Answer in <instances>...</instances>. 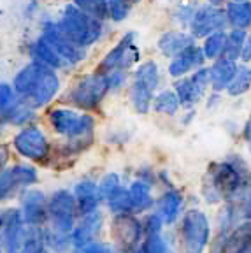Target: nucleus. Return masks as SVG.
Returning a JSON list of instances; mask_svg holds the SVG:
<instances>
[{
  "mask_svg": "<svg viewBox=\"0 0 251 253\" xmlns=\"http://www.w3.org/2000/svg\"><path fill=\"white\" fill-rule=\"evenodd\" d=\"M60 88H62V79H60L58 71L44 65L37 81L32 86V90L28 91V95L25 99H21V102L30 106L32 109L41 111L49 106L58 97Z\"/></svg>",
  "mask_w": 251,
  "mask_h": 253,
  "instance_id": "nucleus-12",
  "label": "nucleus"
},
{
  "mask_svg": "<svg viewBox=\"0 0 251 253\" xmlns=\"http://www.w3.org/2000/svg\"><path fill=\"white\" fill-rule=\"evenodd\" d=\"M141 225L142 234L149 236V234H160L162 229H164V221H162V218L157 213H149L141 220Z\"/></svg>",
  "mask_w": 251,
  "mask_h": 253,
  "instance_id": "nucleus-39",
  "label": "nucleus"
},
{
  "mask_svg": "<svg viewBox=\"0 0 251 253\" xmlns=\"http://www.w3.org/2000/svg\"><path fill=\"white\" fill-rule=\"evenodd\" d=\"M204 53H202V47H199L197 44H190L188 47H185L181 53L172 56L169 63V74L172 78H183V76L192 74L193 71L200 69L204 65Z\"/></svg>",
  "mask_w": 251,
  "mask_h": 253,
  "instance_id": "nucleus-17",
  "label": "nucleus"
},
{
  "mask_svg": "<svg viewBox=\"0 0 251 253\" xmlns=\"http://www.w3.org/2000/svg\"><path fill=\"white\" fill-rule=\"evenodd\" d=\"M223 253H251V220L241 221L230 230Z\"/></svg>",
  "mask_w": 251,
  "mask_h": 253,
  "instance_id": "nucleus-23",
  "label": "nucleus"
},
{
  "mask_svg": "<svg viewBox=\"0 0 251 253\" xmlns=\"http://www.w3.org/2000/svg\"><path fill=\"white\" fill-rule=\"evenodd\" d=\"M241 60L246 63L251 62V36H248L246 41H244L243 51H241Z\"/></svg>",
  "mask_w": 251,
  "mask_h": 253,
  "instance_id": "nucleus-40",
  "label": "nucleus"
},
{
  "mask_svg": "<svg viewBox=\"0 0 251 253\" xmlns=\"http://www.w3.org/2000/svg\"><path fill=\"white\" fill-rule=\"evenodd\" d=\"M20 102L18 95L14 93L11 83H0V125H2V120L14 109L16 104Z\"/></svg>",
  "mask_w": 251,
  "mask_h": 253,
  "instance_id": "nucleus-36",
  "label": "nucleus"
},
{
  "mask_svg": "<svg viewBox=\"0 0 251 253\" xmlns=\"http://www.w3.org/2000/svg\"><path fill=\"white\" fill-rule=\"evenodd\" d=\"M132 81H137V83L144 84L149 90L157 91L158 84H160V72H158V65L151 60L148 62H142L137 65L135 72H133Z\"/></svg>",
  "mask_w": 251,
  "mask_h": 253,
  "instance_id": "nucleus-30",
  "label": "nucleus"
},
{
  "mask_svg": "<svg viewBox=\"0 0 251 253\" xmlns=\"http://www.w3.org/2000/svg\"><path fill=\"white\" fill-rule=\"evenodd\" d=\"M190 44H193V37L190 34H186L183 30H170L160 36V39H158V49L162 51V55L172 58L174 55L181 53Z\"/></svg>",
  "mask_w": 251,
  "mask_h": 253,
  "instance_id": "nucleus-24",
  "label": "nucleus"
},
{
  "mask_svg": "<svg viewBox=\"0 0 251 253\" xmlns=\"http://www.w3.org/2000/svg\"><path fill=\"white\" fill-rule=\"evenodd\" d=\"M39 183V170L30 162L7 164L0 170V206L18 197L21 190Z\"/></svg>",
  "mask_w": 251,
  "mask_h": 253,
  "instance_id": "nucleus-7",
  "label": "nucleus"
},
{
  "mask_svg": "<svg viewBox=\"0 0 251 253\" xmlns=\"http://www.w3.org/2000/svg\"><path fill=\"white\" fill-rule=\"evenodd\" d=\"M251 186V169L243 157L228 155L212 162L202 178V195L209 204L227 202Z\"/></svg>",
  "mask_w": 251,
  "mask_h": 253,
  "instance_id": "nucleus-1",
  "label": "nucleus"
},
{
  "mask_svg": "<svg viewBox=\"0 0 251 253\" xmlns=\"http://www.w3.org/2000/svg\"><path fill=\"white\" fill-rule=\"evenodd\" d=\"M20 211L27 227H44L47 221V195L42 190L34 186H27L18 194Z\"/></svg>",
  "mask_w": 251,
  "mask_h": 253,
  "instance_id": "nucleus-13",
  "label": "nucleus"
},
{
  "mask_svg": "<svg viewBox=\"0 0 251 253\" xmlns=\"http://www.w3.org/2000/svg\"><path fill=\"white\" fill-rule=\"evenodd\" d=\"M72 195L76 199V208H78L79 216L98 210L100 204H102L97 190V181H93L90 178H84L76 183L74 188H72Z\"/></svg>",
  "mask_w": 251,
  "mask_h": 253,
  "instance_id": "nucleus-19",
  "label": "nucleus"
},
{
  "mask_svg": "<svg viewBox=\"0 0 251 253\" xmlns=\"http://www.w3.org/2000/svg\"><path fill=\"white\" fill-rule=\"evenodd\" d=\"M41 37H42L71 67H76V65H79L81 62L86 60L88 47H83V46H79L78 42H74V41L58 27L56 21H53V20L44 21Z\"/></svg>",
  "mask_w": 251,
  "mask_h": 253,
  "instance_id": "nucleus-10",
  "label": "nucleus"
},
{
  "mask_svg": "<svg viewBox=\"0 0 251 253\" xmlns=\"http://www.w3.org/2000/svg\"><path fill=\"white\" fill-rule=\"evenodd\" d=\"M236 69H237V63L232 62V60L223 58V56L212 60V65L208 69L211 90L216 91V93L227 90L228 83H230L234 74H236Z\"/></svg>",
  "mask_w": 251,
  "mask_h": 253,
  "instance_id": "nucleus-21",
  "label": "nucleus"
},
{
  "mask_svg": "<svg viewBox=\"0 0 251 253\" xmlns=\"http://www.w3.org/2000/svg\"><path fill=\"white\" fill-rule=\"evenodd\" d=\"M155 213L162 218L164 225H172L183 214L185 210V197L181 194L179 190L176 188H169L167 192L160 195L158 199H155Z\"/></svg>",
  "mask_w": 251,
  "mask_h": 253,
  "instance_id": "nucleus-18",
  "label": "nucleus"
},
{
  "mask_svg": "<svg viewBox=\"0 0 251 253\" xmlns=\"http://www.w3.org/2000/svg\"><path fill=\"white\" fill-rule=\"evenodd\" d=\"M9 158H11V153H9V148L5 144H0V170L4 169L9 164Z\"/></svg>",
  "mask_w": 251,
  "mask_h": 253,
  "instance_id": "nucleus-41",
  "label": "nucleus"
},
{
  "mask_svg": "<svg viewBox=\"0 0 251 253\" xmlns=\"http://www.w3.org/2000/svg\"><path fill=\"white\" fill-rule=\"evenodd\" d=\"M135 34L128 32L116 42L113 49L106 53L100 62L97 63L95 72L97 74H111L114 71H130L135 63L141 60V49L135 42Z\"/></svg>",
  "mask_w": 251,
  "mask_h": 253,
  "instance_id": "nucleus-8",
  "label": "nucleus"
},
{
  "mask_svg": "<svg viewBox=\"0 0 251 253\" xmlns=\"http://www.w3.org/2000/svg\"><path fill=\"white\" fill-rule=\"evenodd\" d=\"M11 146L25 162L34 166H49L53 153V144L46 130L37 123L21 126L11 139Z\"/></svg>",
  "mask_w": 251,
  "mask_h": 253,
  "instance_id": "nucleus-3",
  "label": "nucleus"
},
{
  "mask_svg": "<svg viewBox=\"0 0 251 253\" xmlns=\"http://www.w3.org/2000/svg\"><path fill=\"white\" fill-rule=\"evenodd\" d=\"M211 241V223L204 211L190 210L181 214L179 245L183 253H204Z\"/></svg>",
  "mask_w": 251,
  "mask_h": 253,
  "instance_id": "nucleus-5",
  "label": "nucleus"
},
{
  "mask_svg": "<svg viewBox=\"0 0 251 253\" xmlns=\"http://www.w3.org/2000/svg\"><path fill=\"white\" fill-rule=\"evenodd\" d=\"M78 218L79 214L76 208V199L71 190L60 188L55 190L51 195H47V229L71 236Z\"/></svg>",
  "mask_w": 251,
  "mask_h": 253,
  "instance_id": "nucleus-6",
  "label": "nucleus"
},
{
  "mask_svg": "<svg viewBox=\"0 0 251 253\" xmlns=\"http://www.w3.org/2000/svg\"><path fill=\"white\" fill-rule=\"evenodd\" d=\"M72 253H116V250L113 248L111 243H106L102 239H97V241L86 243L83 246H76L71 248Z\"/></svg>",
  "mask_w": 251,
  "mask_h": 253,
  "instance_id": "nucleus-38",
  "label": "nucleus"
},
{
  "mask_svg": "<svg viewBox=\"0 0 251 253\" xmlns=\"http://www.w3.org/2000/svg\"><path fill=\"white\" fill-rule=\"evenodd\" d=\"M28 56H30L32 62H37L41 65L55 69V71H65V69L71 67L41 36L34 42L28 44Z\"/></svg>",
  "mask_w": 251,
  "mask_h": 253,
  "instance_id": "nucleus-20",
  "label": "nucleus"
},
{
  "mask_svg": "<svg viewBox=\"0 0 251 253\" xmlns=\"http://www.w3.org/2000/svg\"><path fill=\"white\" fill-rule=\"evenodd\" d=\"M122 186V179H120V174L116 172H106L102 178L97 181V190L98 195H100V201L106 202L111 195L116 192V190Z\"/></svg>",
  "mask_w": 251,
  "mask_h": 253,
  "instance_id": "nucleus-37",
  "label": "nucleus"
},
{
  "mask_svg": "<svg viewBox=\"0 0 251 253\" xmlns=\"http://www.w3.org/2000/svg\"><path fill=\"white\" fill-rule=\"evenodd\" d=\"M56 23L74 42L83 47L93 46L104 34V21L83 12L72 2L63 7L62 16Z\"/></svg>",
  "mask_w": 251,
  "mask_h": 253,
  "instance_id": "nucleus-4",
  "label": "nucleus"
},
{
  "mask_svg": "<svg viewBox=\"0 0 251 253\" xmlns=\"http://www.w3.org/2000/svg\"><path fill=\"white\" fill-rule=\"evenodd\" d=\"M244 141H246V146L251 153V116H250V120H248L246 126H244Z\"/></svg>",
  "mask_w": 251,
  "mask_h": 253,
  "instance_id": "nucleus-42",
  "label": "nucleus"
},
{
  "mask_svg": "<svg viewBox=\"0 0 251 253\" xmlns=\"http://www.w3.org/2000/svg\"><path fill=\"white\" fill-rule=\"evenodd\" d=\"M111 239H113V248L116 253H132L141 246L142 225L137 214L133 213H123V214H113L111 220Z\"/></svg>",
  "mask_w": 251,
  "mask_h": 253,
  "instance_id": "nucleus-9",
  "label": "nucleus"
},
{
  "mask_svg": "<svg viewBox=\"0 0 251 253\" xmlns=\"http://www.w3.org/2000/svg\"><path fill=\"white\" fill-rule=\"evenodd\" d=\"M0 253H4V248H2V243H0Z\"/></svg>",
  "mask_w": 251,
  "mask_h": 253,
  "instance_id": "nucleus-44",
  "label": "nucleus"
},
{
  "mask_svg": "<svg viewBox=\"0 0 251 253\" xmlns=\"http://www.w3.org/2000/svg\"><path fill=\"white\" fill-rule=\"evenodd\" d=\"M225 39H227V34L225 30H218V32H212L206 37V42L202 46V53L208 60H216L220 58L221 53H223V47H225Z\"/></svg>",
  "mask_w": 251,
  "mask_h": 253,
  "instance_id": "nucleus-35",
  "label": "nucleus"
},
{
  "mask_svg": "<svg viewBox=\"0 0 251 253\" xmlns=\"http://www.w3.org/2000/svg\"><path fill=\"white\" fill-rule=\"evenodd\" d=\"M20 253H49L44 236V227H27Z\"/></svg>",
  "mask_w": 251,
  "mask_h": 253,
  "instance_id": "nucleus-29",
  "label": "nucleus"
},
{
  "mask_svg": "<svg viewBox=\"0 0 251 253\" xmlns=\"http://www.w3.org/2000/svg\"><path fill=\"white\" fill-rule=\"evenodd\" d=\"M36 120H37V111L32 109L30 106H27V104L20 100V102L14 106V109L2 120V125L21 128V126H27V125H30V123H36Z\"/></svg>",
  "mask_w": 251,
  "mask_h": 253,
  "instance_id": "nucleus-27",
  "label": "nucleus"
},
{
  "mask_svg": "<svg viewBox=\"0 0 251 253\" xmlns=\"http://www.w3.org/2000/svg\"><path fill=\"white\" fill-rule=\"evenodd\" d=\"M72 4L83 12L93 16L97 20L106 21L109 18V4L107 0H72Z\"/></svg>",
  "mask_w": 251,
  "mask_h": 253,
  "instance_id": "nucleus-34",
  "label": "nucleus"
},
{
  "mask_svg": "<svg viewBox=\"0 0 251 253\" xmlns=\"http://www.w3.org/2000/svg\"><path fill=\"white\" fill-rule=\"evenodd\" d=\"M104 223H106V218H104V213L100 208L91 211V213L81 214L71 232V248L100 239Z\"/></svg>",
  "mask_w": 251,
  "mask_h": 253,
  "instance_id": "nucleus-16",
  "label": "nucleus"
},
{
  "mask_svg": "<svg viewBox=\"0 0 251 253\" xmlns=\"http://www.w3.org/2000/svg\"><path fill=\"white\" fill-rule=\"evenodd\" d=\"M209 4H212V5H216V4H221V2H223V0H208Z\"/></svg>",
  "mask_w": 251,
  "mask_h": 253,
  "instance_id": "nucleus-43",
  "label": "nucleus"
},
{
  "mask_svg": "<svg viewBox=\"0 0 251 253\" xmlns=\"http://www.w3.org/2000/svg\"><path fill=\"white\" fill-rule=\"evenodd\" d=\"M209 88V71L204 67L197 69L190 76L177 78L174 91L177 95L181 107H193L204 99L206 90Z\"/></svg>",
  "mask_w": 251,
  "mask_h": 253,
  "instance_id": "nucleus-14",
  "label": "nucleus"
},
{
  "mask_svg": "<svg viewBox=\"0 0 251 253\" xmlns=\"http://www.w3.org/2000/svg\"><path fill=\"white\" fill-rule=\"evenodd\" d=\"M128 97H130V104L139 115H148L151 111V102H153L155 91L146 88L144 84L137 83V81H132L128 88Z\"/></svg>",
  "mask_w": 251,
  "mask_h": 253,
  "instance_id": "nucleus-26",
  "label": "nucleus"
},
{
  "mask_svg": "<svg viewBox=\"0 0 251 253\" xmlns=\"http://www.w3.org/2000/svg\"><path fill=\"white\" fill-rule=\"evenodd\" d=\"M248 34L246 30H241V28H234L230 34H227V39H225V47L221 56L232 62H237L241 58V51H243L244 41H246Z\"/></svg>",
  "mask_w": 251,
  "mask_h": 253,
  "instance_id": "nucleus-32",
  "label": "nucleus"
},
{
  "mask_svg": "<svg viewBox=\"0 0 251 253\" xmlns=\"http://www.w3.org/2000/svg\"><path fill=\"white\" fill-rule=\"evenodd\" d=\"M130 192V201H132V213L141 214L146 213L153 208L155 204V195H153V185L142 179H135L132 185L128 186Z\"/></svg>",
  "mask_w": 251,
  "mask_h": 253,
  "instance_id": "nucleus-22",
  "label": "nucleus"
},
{
  "mask_svg": "<svg viewBox=\"0 0 251 253\" xmlns=\"http://www.w3.org/2000/svg\"><path fill=\"white\" fill-rule=\"evenodd\" d=\"M227 25V16L225 11L214 7V5H204V7L195 9L192 20H190V36L193 39H200V37H208L209 34L218 30H223Z\"/></svg>",
  "mask_w": 251,
  "mask_h": 253,
  "instance_id": "nucleus-15",
  "label": "nucleus"
},
{
  "mask_svg": "<svg viewBox=\"0 0 251 253\" xmlns=\"http://www.w3.org/2000/svg\"><path fill=\"white\" fill-rule=\"evenodd\" d=\"M251 88V67H248L246 63L237 65L236 74L232 78V81L227 86V93L232 97H241V95L248 93Z\"/></svg>",
  "mask_w": 251,
  "mask_h": 253,
  "instance_id": "nucleus-31",
  "label": "nucleus"
},
{
  "mask_svg": "<svg viewBox=\"0 0 251 253\" xmlns=\"http://www.w3.org/2000/svg\"><path fill=\"white\" fill-rule=\"evenodd\" d=\"M107 210L111 214H123V213H132V201H130V192L128 186L122 185L109 199L106 201Z\"/></svg>",
  "mask_w": 251,
  "mask_h": 253,
  "instance_id": "nucleus-33",
  "label": "nucleus"
},
{
  "mask_svg": "<svg viewBox=\"0 0 251 253\" xmlns=\"http://www.w3.org/2000/svg\"><path fill=\"white\" fill-rule=\"evenodd\" d=\"M23 216L18 206H0V243L4 253H20L25 239Z\"/></svg>",
  "mask_w": 251,
  "mask_h": 253,
  "instance_id": "nucleus-11",
  "label": "nucleus"
},
{
  "mask_svg": "<svg viewBox=\"0 0 251 253\" xmlns=\"http://www.w3.org/2000/svg\"><path fill=\"white\" fill-rule=\"evenodd\" d=\"M181 104L177 100V95L174 90H162L155 93L153 102H151V109L158 115L164 116H174L179 111Z\"/></svg>",
  "mask_w": 251,
  "mask_h": 253,
  "instance_id": "nucleus-28",
  "label": "nucleus"
},
{
  "mask_svg": "<svg viewBox=\"0 0 251 253\" xmlns=\"http://www.w3.org/2000/svg\"><path fill=\"white\" fill-rule=\"evenodd\" d=\"M107 93H111L107 76L97 74L93 71L90 74L81 76L78 81H74L71 86L67 88L62 97V102L78 111L95 113V111L100 109Z\"/></svg>",
  "mask_w": 251,
  "mask_h": 253,
  "instance_id": "nucleus-2",
  "label": "nucleus"
},
{
  "mask_svg": "<svg viewBox=\"0 0 251 253\" xmlns=\"http://www.w3.org/2000/svg\"><path fill=\"white\" fill-rule=\"evenodd\" d=\"M225 16L234 28L246 30L248 27H251V2H244V0L232 2V4L227 5Z\"/></svg>",
  "mask_w": 251,
  "mask_h": 253,
  "instance_id": "nucleus-25",
  "label": "nucleus"
}]
</instances>
